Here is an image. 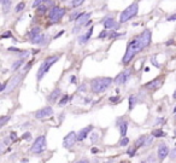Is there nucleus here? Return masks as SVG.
I'll list each match as a JSON object with an SVG mask.
<instances>
[{
	"mask_svg": "<svg viewBox=\"0 0 176 163\" xmlns=\"http://www.w3.org/2000/svg\"><path fill=\"white\" fill-rule=\"evenodd\" d=\"M144 48H142V46L140 45V42H139V40L135 38L134 40H132L129 44H128V46H127V50H126V53H124V56H123V59H122V63L123 64H126V65H128L132 60H133V58L139 53V52H141Z\"/></svg>",
	"mask_w": 176,
	"mask_h": 163,
	"instance_id": "obj_1",
	"label": "nucleus"
},
{
	"mask_svg": "<svg viewBox=\"0 0 176 163\" xmlns=\"http://www.w3.org/2000/svg\"><path fill=\"white\" fill-rule=\"evenodd\" d=\"M114 82V80L111 77H98L93 78L91 81V88L93 93H103L104 91L110 87V85Z\"/></svg>",
	"mask_w": 176,
	"mask_h": 163,
	"instance_id": "obj_2",
	"label": "nucleus"
},
{
	"mask_svg": "<svg viewBox=\"0 0 176 163\" xmlns=\"http://www.w3.org/2000/svg\"><path fill=\"white\" fill-rule=\"evenodd\" d=\"M60 58V54H56V56H52V57H48V58H46L41 64H40V66H39V70H38V72H36V78H38V81H40L42 77H44V75L46 74V72H48V70L51 69V66L56 63V62H58V59Z\"/></svg>",
	"mask_w": 176,
	"mask_h": 163,
	"instance_id": "obj_3",
	"label": "nucleus"
},
{
	"mask_svg": "<svg viewBox=\"0 0 176 163\" xmlns=\"http://www.w3.org/2000/svg\"><path fill=\"white\" fill-rule=\"evenodd\" d=\"M139 12V3H133L126 10H123L120 15V23H126L133 17H135Z\"/></svg>",
	"mask_w": 176,
	"mask_h": 163,
	"instance_id": "obj_4",
	"label": "nucleus"
},
{
	"mask_svg": "<svg viewBox=\"0 0 176 163\" xmlns=\"http://www.w3.org/2000/svg\"><path fill=\"white\" fill-rule=\"evenodd\" d=\"M66 14V10L64 8H60V6H53L52 9H50L48 11V18L51 22L56 23V22H59L64 15Z\"/></svg>",
	"mask_w": 176,
	"mask_h": 163,
	"instance_id": "obj_5",
	"label": "nucleus"
},
{
	"mask_svg": "<svg viewBox=\"0 0 176 163\" xmlns=\"http://www.w3.org/2000/svg\"><path fill=\"white\" fill-rule=\"evenodd\" d=\"M46 150V137L45 135H40L39 138L35 139V141L33 143L32 147H30V152L32 153H41Z\"/></svg>",
	"mask_w": 176,
	"mask_h": 163,
	"instance_id": "obj_6",
	"label": "nucleus"
},
{
	"mask_svg": "<svg viewBox=\"0 0 176 163\" xmlns=\"http://www.w3.org/2000/svg\"><path fill=\"white\" fill-rule=\"evenodd\" d=\"M136 39L139 40V42L142 46V48H146L151 44V41H152V33H151L150 29H145L141 34H139L136 36Z\"/></svg>",
	"mask_w": 176,
	"mask_h": 163,
	"instance_id": "obj_7",
	"label": "nucleus"
},
{
	"mask_svg": "<svg viewBox=\"0 0 176 163\" xmlns=\"http://www.w3.org/2000/svg\"><path fill=\"white\" fill-rule=\"evenodd\" d=\"M132 77V71H130V69H126V70H123L122 72H120L117 76H116V78L114 80V82L116 84V85H124V84H127L128 81H129V78Z\"/></svg>",
	"mask_w": 176,
	"mask_h": 163,
	"instance_id": "obj_8",
	"label": "nucleus"
},
{
	"mask_svg": "<svg viewBox=\"0 0 176 163\" xmlns=\"http://www.w3.org/2000/svg\"><path fill=\"white\" fill-rule=\"evenodd\" d=\"M77 141V134L75 132H70L69 134L65 135L64 141H63V146L66 149H70L71 146H74V144Z\"/></svg>",
	"mask_w": 176,
	"mask_h": 163,
	"instance_id": "obj_9",
	"label": "nucleus"
},
{
	"mask_svg": "<svg viewBox=\"0 0 176 163\" xmlns=\"http://www.w3.org/2000/svg\"><path fill=\"white\" fill-rule=\"evenodd\" d=\"M52 115H53V109H52L51 106H45V108H42V109H40V110H38V111L35 112V117L39 118V120L50 117V116H52Z\"/></svg>",
	"mask_w": 176,
	"mask_h": 163,
	"instance_id": "obj_10",
	"label": "nucleus"
},
{
	"mask_svg": "<svg viewBox=\"0 0 176 163\" xmlns=\"http://www.w3.org/2000/svg\"><path fill=\"white\" fill-rule=\"evenodd\" d=\"M22 81V75H16V76H14L9 82H8V87H6V91L8 92H12L18 85H20V82Z\"/></svg>",
	"mask_w": 176,
	"mask_h": 163,
	"instance_id": "obj_11",
	"label": "nucleus"
},
{
	"mask_svg": "<svg viewBox=\"0 0 176 163\" xmlns=\"http://www.w3.org/2000/svg\"><path fill=\"white\" fill-rule=\"evenodd\" d=\"M104 28L105 29H115L117 30L120 28V23H116V21L112 18V17H106L105 21H104Z\"/></svg>",
	"mask_w": 176,
	"mask_h": 163,
	"instance_id": "obj_12",
	"label": "nucleus"
},
{
	"mask_svg": "<svg viewBox=\"0 0 176 163\" xmlns=\"http://www.w3.org/2000/svg\"><path fill=\"white\" fill-rule=\"evenodd\" d=\"M158 157H159V159H164V158H166L168 156H169V147H168V145L166 144H160L159 146H158Z\"/></svg>",
	"mask_w": 176,
	"mask_h": 163,
	"instance_id": "obj_13",
	"label": "nucleus"
},
{
	"mask_svg": "<svg viewBox=\"0 0 176 163\" xmlns=\"http://www.w3.org/2000/svg\"><path fill=\"white\" fill-rule=\"evenodd\" d=\"M93 129V126H87L84 128H82L81 131H78L77 133V141H82L87 138V135L91 133V131Z\"/></svg>",
	"mask_w": 176,
	"mask_h": 163,
	"instance_id": "obj_14",
	"label": "nucleus"
},
{
	"mask_svg": "<svg viewBox=\"0 0 176 163\" xmlns=\"http://www.w3.org/2000/svg\"><path fill=\"white\" fill-rule=\"evenodd\" d=\"M91 16H92V14L91 12H83V15L76 21V26H80V27H82V26H86V23L91 20Z\"/></svg>",
	"mask_w": 176,
	"mask_h": 163,
	"instance_id": "obj_15",
	"label": "nucleus"
},
{
	"mask_svg": "<svg viewBox=\"0 0 176 163\" xmlns=\"http://www.w3.org/2000/svg\"><path fill=\"white\" fill-rule=\"evenodd\" d=\"M92 34H93V28L92 27H90L88 28V30L83 34V35H81L80 38H78V42L81 44V45H83V44H86L88 40L91 39V36H92Z\"/></svg>",
	"mask_w": 176,
	"mask_h": 163,
	"instance_id": "obj_16",
	"label": "nucleus"
},
{
	"mask_svg": "<svg viewBox=\"0 0 176 163\" xmlns=\"http://www.w3.org/2000/svg\"><path fill=\"white\" fill-rule=\"evenodd\" d=\"M30 42L35 44V45H45L47 42V35L46 34H40V35L35 36L34 39H32Z\"/></svg>",
	"mask_w": 176,
	"mask_h": 163,
	"instance_id": "obj_17",
	"label": "nucleus"
},
{
	"mask_svg": "<svg viewBox=\"0 0 176 163\" xmlns=\"http://www.w3.org/2000/svg\"><path fill=\"white\" fill-rule=\"evenodd\" d=\"M60 94H62L60 88H54V90L48 94L47 100H48L50 103H54V102H57V99H58V97H59Z\"/></svg>",
	"mask_w": 176,
	"mask_h": 163,
	"instance_id": "obj_18",
	"label": "nucleus"
},
{
	"mask_svg": "<svg viewBox=\"0 0 176 163\" xmlns=\"http://www.w3.org/2000/svg\"><path fill=\"white\" fill-rule=\"evenodd\" d=\"M0 4L3 8V12L8 14L11 10V5H12V0H0Z\"/></svg>",
	"mask_w": 176,
	"mask_h": 163,
	"instance_id": "obj_19",
	"label": "nucleus"
},
{
	"mask_svg": "<svg viewBox=\"0 0 176 163\" xmlns=\"http://www.w3.org/2000/svg\"><path fill=\"white\" fill-rule=\"evenodd\" d=\"M160 78H156V80H152L151 82H148V84H146L145 85V87L146 88H148V90H156V88H158L159 86H160Z\"/></svg>",
	"mask_w": 176,
	"mask_h": 163,
	"instance_id": "obj_20",
	"label": "nucleus"
},
{
	"mask_svg": "<svg viewBox=\"0 0 176 163\" xmlns=\"http://www.w3.org/2000/svg\"><path fill=\"white\" fill-rule=\"evenodd\" d=\"M40 34H41V28H40V27H35V28H33V29L28 33V38L32 40V39H34L35 36L40 35Z\"/></svg>",
	"mask_w": 176,
	"mask_h": 163,
	"instance_id": "obj_21",
	"label": "nucleus"
},
{
	"mask_svg": "<svg viewBox=\"0 0 176 163\" xmlns=\"http://www.w3.org/2000/svg\"><path fill=\"white\" fill-rule=\"evenodd\" d=\"M120 131H121V135H122V138L123 137H126L127 135V131H128V122L127 121H122L121 123H120Z\"/></svg>",
	"mask_w": 176,
	"mask_h": 163,
	"instance_id": "obj_22",
	"label": "nucleus"
},
{
	"mask_svg": "<svg viewBox=\"0 0 176 163\" xmlns=\"http://www.w3.org/2000/svg\"><path fill=\"white\" fill-rule=\"evenodd\" d=\"M146 138H147V135H141V137L135 141V145H134V146H135L136 149L144 146V144H145V141H146Z\"/></svg>",
	"mask_w": 176,
	"mask_h": 163,
	"instance_id": "obj_23",
	"label": "nucleus"
},
{
	"mask_svg": "<svg viewBox=\"0 0 176 163\" xmlns=\"http://www.w3.org/2000/svg\"><path fill=\"white\" fill-rule=\"evenodd\" d=\"M136 102H138V97L134 96V94H132L129 97V110H133L134 109V106L136 105Z\"/></svg>",
	"mask_w": 176,
	"mask_h": 163,
	"instance_id": "obj_24",
	"label": "nucleus"
},
{
	"mask_svg": "<svg viewBox=\"0 0 176 163\" xmlns=\"http://www.w3.org/2000/svg\"><path fill=\"white\" fill-rule=\"evenodd\" d=\"M22 64H23V59H17L16 62H14V63H12V66H11L12 71H16V70H18V69L22 66Z\"/></svg>",
	"mask_w": 176,
	"mask_h": 163,
	"instance_id": "obj_25",
	"label": "nucleus"
},
{
	"mask_svg": "<svg viewBox=\"0 0 176 163\" xmlns=\"http://www.w3.org/2000/svg\"><path fill=\"white\" fill-rule=\"evenodd\" d=\"M47 10H50V8L46 4H41L40 6H38V14L39 15H44L47 12Z\"/></svg>",
	"mask_w": 176,
	"mask_h": 163,
	"instance_id": "obj_26",
	"label": "nucleus"
},
{
	"mask_svg": "<svg viewBox=\"0 0 176 163\" xmlns=\"http://www.w3.org/2000/svg\"><path fill=\"white\" fill-rule=\"evenodd\" d=\"M82 15H83V12H80V11H75V12H72V14L70 15V21H71V22H74V21L76 22V21H77V20H78V18H80V17H81Z\"/></svg>",
	"mask_w": 176,
	"mask_h": 163,
	"instance_id": "obj_27",
	"label": "nucleus"
},
{
	"mask_svg": "<svg viewBox=\"0 0 176 163\" xmlns=\"http://www.w3.org/2000/svg\"><path fill=\"white\" fill-rule=\"evenodd\" d=\"M152 135H153L154 138H162V137H165L166 133L163 132L162 129H154V131L152 132Z\"/></svg>",
	"mask_w": 176,
	"mask_h": 163,
	"instance_id": "obj_28",
	"label": "nucleus"
},
{
	"mask_svg": "<svg viewBox=\"0 0 176 163\" xmlns=\"http://www.w3.org/2000/svg\"><path fill=\"white\" fill-rule=\"evenodd\" d=\"M69 100H70V96H63L62 99L58 102V105H59V106H64L65 104H68Z\"/></svg>",
	"mask_w": 176,
	"mask_h": 163,
	"instance_id": "obj_29",
	"label": "nucleus"
},
{
	"mask_svg": "<svg viewBox=\"0 0 176 163\" xmlns=\"http://www.w3.org/2000/svg\"><path fill=\"white\" fill-rule=\"evenodd\" d=\"M99 138H100V133L99 132H93L92 134H91V141L94 144V143H97L98 140H99Z\"/></svg>",
	"mask_w": 176,
	"mask_h": 163,
	"instance_id": "obj_30",
	"label": "nucleus"
},
{
	"mask_svg": "<svg viewBox=\"0 0 176 163\" xmlns=\"http://www.w3.org/2000/svg\"><path fill=\"white\" fill-rule=\"evenodd\" d=\"M123 34H121V33H117L116 30H112V32H110V35H109V40H114V39H116V38H120V36H122Z\"/></svg>",
	"mask_w": 176,
	"mask_h": 163,
	"instance_id": "obj_31",
	"label": "nucleus"
},
{
	"mask_svg": "<svg viewBox=\"0 0 176 163\" xmlns=\"http://www.w3.org/2000/svg\"><path fill=\"white\" fill-rule=\"evenodd\" d=\"M109 35H110V32L108 30V29H104L100 34H99V36H98V39H100V40H103V39H106V38H109Z\"/></svg>",
	"mask_w": 176,
	"mask_h": 163,
	"instance_id": "obj_32",
	"label": "nucleus"
},
{
	"mask_svg": "<svg viewBox=\"0 0 176 163\" xmlns=\"http://www.w3.org/2000/svg\"><path fill=\"white\" fill-rule=\"evenodd\" d=\"M24 8H26V4L23 3V2H21L20 4H17V6L15 8V12H21V11H23L24 10Z\"/></svg>",
	"mask_w": 176,
	"mask_h": 163,
	"instance_id": "obj_33",
	"label": "nucleus"
},
{
	"mask_svg": "<svg viewBox=\"0 0 176 163\" xmlns=\"http://www.w3.org/2000/svg\"><path fill=\"white\" fill-rule=\"evenodd\" d=\"M83 3H84V0H72V2H71V6L72 8H78Z\"/></svg>",
	"mask_w": 176,
	"mask_h": 163,
	"instance_id": "obj_34",
	"label": "nucleus"
},
{
	"mask_svg": "<svg viewBox=\"0 0 176 163\" xmlns=\"http://www.w3.org/2000/svg\"><path fill=\"white\" fill-rule=\"evenodd\" d=\"M0 38H2V39H10V38H12V33L10 30H6V32H4L2 34V36H0Z\"/></svg>",
	"mask_w": 176,
	"mask_h": 163,
	"instance_id": "obj_35",
	"label": "nucleus"
},
{
	"mask_svg": "<svg viewBox=\"0 0 176 163\" xmlns=\"http://www.w3.org/2000/svg\"><path fill=\"white\" fill-rule=\"evenodd\" d=\"M128 144H129V139H128L127 137H123V138L121 139V141H120L118 145H120V146H127Z\"/></svg>",
	"mask_w": 176,
	"mask_h": 163,
	"instance_id": "obj_36",
	"label": "nucleus"
},
{
	"mask_svg": "<svg viewBox=\"0 0 176 163\" xmlns=\"http://www.w3.org/2000/svg\"><path fill=\"white\" fill-rule=\"evenodd\" d=\"M136 147L134 146V147H130V149H128V151H127V153L130 156V157H133V156H135V153H136Z\"/></svg>",
	"mask_w": 176,
	"mask_h": 163,
	"instance_id": "obj_37",
	"label": "nucleus"
},
{
	"mask_svg": "<svg viewBox=\"0 0 176 163\" xmlns=\"http://www.w3.org/2000/svg\"><path fill=\"white\" fill-rule=\"evenodd\" d=\"M153 135H148L147 138H146V141H145V144H144V146H150L151 145V143H152V140H153Z\"/></svg>",
	"mask_w": 176,
	"mask_h": 163,
	"instance_id": "obj_38",
	"label": "nucleus"
},
{
	"mask_svg": "<svg viewBox=\"0 0 176 163\" xmlns=\"http://www.w3.org/2000/svg\"><path fill=\"white\" fill-rule=\"evenodd\" d=\"M9 120H10V116H4V117H2V120H0V127H3Z\"/></svg>",
	"mask_w": 176,
	"mask_h": 163,
	"instance_id": "obj_39",
	"label": "nucleus"
},
{
	"mask_svg": "<svg viewBox=\"0 0 176 163\" xmlns=\"http://www.w3.org/2000/svg\"><path fill=\"white\" fill-rule=\"evenodd\" d=\"M29 54H30L29 51H22V52L20 53V58H21V59H24V58H27Z\"/></svg>",
	"mask_w": 176,
	"mask_h": 163,
	"instance_id": "obj_40",
	"label": "nucleus"
},
{
	"mask_svg": "<svg viewBox=\"0 0 176 163\" xmlns=\"http://www.w3.org/2000/svg\"><path fill=\"white\" fill-rule=\"evenodd\" d=\"M44 2H46V0H35V2L33 3V8H38V6H40L41 4H44Z\"/></svg>",
	"mask_w": 176,
	"mask_h": 163,
	"instance_id": "obj_41",
	"label": "nucleus"
},
{
	"mask_svg": "<svg viewBox=\"0 0 176 163\" xmlns=\"http://www.w3.org/2000/svg\"><path fill=\"white\" fill-rule=\"evenodd\" d=\"M169 157H170L171 159H176V147L171 150V152L169 153Z\"/></svg>",
	"mask_w": 176,
	"mask_h": 163,
	"instance_id": "obj_42",
	"label": "nucleus"
},
{
	"mask_svg": "<svg viewBox=\"0 0 176 163\" xmlns=\"http://www.w3.org/2000/svg\"><path fill=\"white\" fill-rule=\"evenodd\" d=\"M120 99H121V98H120L118 96H114V97H110V102H111V103H118V102H120Z\"/></svg>",
	"mask_w": 176,
	"mask_h": 163,
	"instance_id": "obj_43",
	"label": "nucleus"
},
{
	"mask_svg": "<svg viewBox=\"0 0 176 163\" xmlns=\"http://www.w3.org/2000/svg\"><path fill=\"white\" fill-rule=\"evenodd\" d=\"M10 138H11L12 141H17V140H18V137H17V134H16L15 132H11V133H10Z\"/></svg>",
	"mask_w": 176,
	"mask_h": 163,
	"instance_id": "obj_44",
	"label": "nucleus"
},
{
	"mask_svg": "<svg viewBox=\"0 0 176 163\" xmlns=\"http://www.w3.org/2000/svg\"><path fill=\"white\" fill-rule=\"evenodd\" d=\"M33 62H34V60L32 59V60H30V62H29V63H28V64H27V65L24 66V69H23V72H26L27 70H29V69L32 68V65H33Z\"/></svg>",
	"mask_w": 176,
	"mask_h": 163,
	"instance_id": "obj_45",
	"label": "nucleus"
},
{
	"mask_svg": "<svg viewBox=\"0 0 176 163\" xmlns=\"http://www.w3.org/2000/svg\"><path fill=\"white\" fill-rule=\"evenodd\" d=\"M8 50H9L10 52H18V53L22 52V50H21V48H17V47H9Z\"/></svg>",
	"mask_w": 176,
	"mask_h": 163,
	"instance_id": "obj_46",
	"label": "nucleus"
},
{
	"mask_svg": "<svg viewBox=\"0 0 176 163\" xmlns=\"http://www.w3.org/2000/svg\"><path fill=\"white\" fill-rule=\"evenodd\" d=\"M22 139H26V140H28V139H32V134L27 132V133H24V134H23V137H22Z\"/></svg>",
	"mask_w": 176,
	"mask_h": 163,
	"instance_id": "obj_47",
	"label": "nucleus"
},
{
	"mask_svg": "<svg viewBox=\"0 0 176 163\" xmlns=\"http://www.w3.org/2000/svg\"><path fill=\"white\" fill-rule=\"evenodd\" d=\"M80 30H81V27H80V26H76V27L72 29V33H74V34H76V33H78Z\"/></svg>",
	"mask_w": 176,
	"mask_h": 163,
	"instance_id": "obj_48",
	"label": "nucleus"
},
{
	"mask_svg": "<svg viewBox=\"0 0 176 163\" xmlns=\"http://www.w3.org/2000/svg\"><path fill=\"white\" fill-rule=\"evenodd\" d=\"M151 62H152V64H154V65H156V66H157V68H159V63H158V62H157V59H156V58H154V57H153V58H152V59H151Z\"/></svg>",
	"mask_w": 176,
	"mask_h": 163,
	"instance_id": "obj_49",
	"label": "nucleus"
},
{
	"mask_svg": "<svg viewBox=\"0 0 176 163\" xmlns=\"http://www.w3.org/2000/svg\"><path fill=\"white\" fill-rule=\"evenodd\" d=\"M168 21H169V22L176 21V14H175V15H172V16H170V17H168Z\"/></svg>",
	"mask_w": 176,
	"mask_h": 163,
	"instance_id": "obj_50",
	"label": "nucleus"
},
{
	"mask_svg": "<svg viewBox=\"0 0 176 163\" xmlns=\"http://www.w3.org/2000/svg\"><path fill=\"white\" fill-rule=\"evenodd\" d=\"M76 163H90V161H88L87 158H82V159H80V161H77Z\"/></svg>",
	"mask_w": 176,
	"mask_h": 163,
	"instance_id": "obj_51",
	"label": "nucleus"
},
{
	"mask_svg": "<svg viewBox=\"0 0 176 163\" xmlns=\"http://www.w3.org/2000/svg\"><path fill=\"white\" fill-rule=\"evenodd\" d=\"M83 91H86V85L84 84H82L80 86V88H78V92H83Z\"/></svg>",
	"mask_w": 176,
	"mask_h": 163,
	"instance_id": "obj_52",
	"label": "nucleus"
},
{
	"mask_svg": "<svg viewBox=\"0 0 176 163\" xmlns=\"http://www.w3.org/2000/svg\"><path fill=\"white\" fill-rule=\"evenodd\" d=\"M91 151H92V153H98V152H99V149H98V147H92Z\"/></svg>",
	"mask_w": 176,
	"mask_h": 163,
	"instance_id": "obj_53",
	"label": "nucleus"
},
{
	"mask_svg": "<svg viewBox=\"0 0 176 163\" xmlns=\"http://www.w3.org/2000/svg\"><path fill=\"white\" fill-rule=\"evenodd\" d=\"M70 82H71V84H76V76H71Z\"/></svg>",
	"mask_w": 176,
	"mask_h": 163,
	"instance_id": "obj_54",
	"label": "nucleus"
},
{
	"mask_svg": "<svg viewBox=\"0 0 176 163\" xmlns=\"http://www.w3.org/2000/svg\"><path fill=\"white\" fill-rule=\"evenodd\" d=\"M63 34H64V30H62V32H60V33H58V34H57V35H56V36H54V39H58V38H59V36H62V35H63Z\"/></svg>",
	"mask_w": 176,
	"mask_h": 163,
	"instance_id": "obj_55",
	"label": "nucleus"
},
{
	"mask_svg": "<svg viewBox=\"0 0 176 163\" xmlns=\"http://www.w3.org/2000/svg\"><path fill=\"white\" fill-rule=\"evenodd\" d=\"M91 23H92V20H90V21H88V22L86 23V26H84V27H90V26H91Z\"/></svg>",
	"mask_w": 176,
	"mask_h": 163,
	"instance_id": "obj_56",
	"label": "nucleus"
},
{
	"mask_svg": "<svg viewBox=\"0 0 176 163\" xmlns=\"http://www.w3.org/2000/svg\"><path fill=\"white\" fill-rule=\"evenodd\" d=\"M172 99H174V100H176V91H175V92H174V94H172Z\"/></svg>",
	"mask_w": 176,
	"mask_h": 163,
	"instance_id": "obj_57",
	"label": "nucleus"
},
{
	"mask_svg": "<svg viewBox=\"0 0 176 163\" xmlns=\"http://www.w3.org/2000/svg\"><path fill=\"white\" fill-rule=\"evenodd\" d=\"M172 42H174V40H170V41H168V42H166V45H171Z\"/></svg>",
	"mask_w": 176,
	"mask_h": 163,
	"instance_id": "obj_58",
	"label": "nucleus"
},
{
	"mask_svg": "<svg viewBox=\"0 0 176 163\" xmlns=\"http://www.w3.org/2000/svg\"><path fill=\"white\" fill-rule=\"evenodd\" d=\"M172 112H174V114H176V106L174 108V111H172Z\"/></svg>",
	"mask_w": 176,
	"mask_h": 163,
	"instance_id": "obj_59",
	"label": "nucleus"
},
{
	"mask_svg": "<svg viewBox=\"0 0 176 163\" xmlns=\"http://www.w3.org/2000/svg\"><path fill=\"white\" fill-rule=\"evenodd\" d=\"M174 134H175V135H174V137H176V128H175V129H174Z\"/></svg>",
	"mask_w": 176,
	"mask_h": 163,
	"instance_id": "obj_60",
	"label": "nucleus"
},
{
	"mask_svg": "<svg viewBox=\"0 0 176 163\" xmlns=\"http://www.w3.org/2000/svg\"><path fill=\"white\" fill-rule=\"evenodd\" d=\"M121 163H128V162H126V161H123V162H121Z\"/></svg>",
	"mask_w": 176,
	"mask_h": 163,
	"instance_id": "obj_61",
	"label": "nucleus"
},
{
	"mask_svg": "<svg viewBox=\"0 0 176 163\" xmlns=\"http://www.w3.org/2000/svg\"><path fill=\"white\" fill-rule=\"evenodd\" d=\"M60 2H66V0H60Z\"/></svg>",
	"mask_w": 176,
	"mask_h": 163,
	"instance_id": "obj_62",
	"label": "nucleus"
},
{
	"mask_svg": "<svg viewBox=\"0 0 176 163\" xmlns=\"http://www.w3.org/2000/svg\"><path fill=\"white\" fill-rule=\"evenodd\" d=\"M175 121H176V114H175Z\"/></svg>",
	"mask_w": 176,
	"mask_h": 163,
	"instance_id": "obj_63",
	"label": "nucleus"
},
{
	"mask_svg": "<svg viewBox=\"0 0 176 163\" xmlns=\"http://www.w3.org/2000/svg\"><path fill=\"white\" fill-rule=\"evenodd\" d=\"M141 163H146V162H141Z\"/></svg>",
	"mask_w": 176,
	"mask_h": 163,
	"instance_id": "obj_64",
	"label": "nucleus"
}]
</instances>
